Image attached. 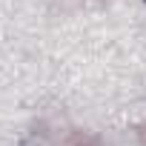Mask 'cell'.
Returning <instances> with one entry per match:
<instances>
[{"label": "cell", "mask_w": 146, "mask_h": 146, "mask_svg": "<svg viewBox=\"0 0 146 146\" xmlns=\"http://www.w3.org/2000/svg\"><path fill=\"white\" fill-rule=\"evenodd\" d=\"M140 146H146V126L140 129Z\"/></svg>", "instance_id": "1"}]
</instances>
